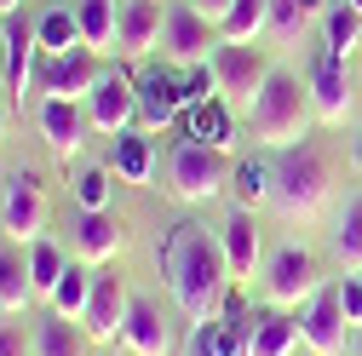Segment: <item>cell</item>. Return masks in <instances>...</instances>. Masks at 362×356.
<instances>
[{
    "instance_id": "obj_1",
    "label": "cell",
    "mask_w": 362,
    "mask_h": 356,
    "mask_svg": "<svg viewBox=\"0 0 362 356\" xmlns=\"http://www.w3.org/2000/svg\"><path fill=\"white\" fill-rule=\"evenodd\" d=\"M167 276H173V299L178 310L202 328L224 316V293H230V259H224V242L196 230V225H178L167 242Z\"/></svg>"
},
{
    "instance_id": "obj_2",
    "label": "cell",
    "mask_w": 362,
    "mask_h": 356,
    "mask_svg": "<svg viewBox=\"0 0 362 356\" xmlns=\"http://www.w3.org/2000/svg\"><path fill=\"white\" fill-rule=\"evenodd\" d=\"M310 86H299V75L288 69H270L264 93L253 104V138L270 144V150H293L305 132H310Z\"/></svg>"
},
{
    "instance_id": "obj_3",
    "label": "cell",
    "mask_w": 362,
    "mask_h": 356,
    "mask_svg": "<svg viewBox=\"0 0 362 356\" xmlns=\"http://www.w3.org/2000/svg\"><path fill=\"white\" fill-rule=\"evenodd\" d=\"M270 201H276L282 218H316L322 213V201H328V161H322V150H310V144L282 150Z\"/></svg>"
},
{
    "instance_id": "obj_4",
    "label": "cell",
    "mask_w": 362,
    "mask_h": 356,
    "mask_svg": "<svg viewBox=\"0 0 362 356\" xmlns=\"http://www.w3.org/2000/svg\"><path fill=\"white\" fill-rule=\"evenodd\" d=\"M230 161H224V150H213V144H196V138H185L173 150V161H167V184H173V196L178 201H213V196H224L230 190Z\"/></svg>"
},
{
    "instance_id": "obj_5",
    "label": "cell",
    "mask_w": 362,
    "mask_h": 356,
    "mask_svg": "<svg viewBox=\"0 0 362 356\" xmlns=\"http://www.w3.org/2000/svg\"><path fill=\"white\" fill-rule=\"evenodd\" d=\"M98 81H104L98 52H86V47L58 52V58L40 52V64H35V98H75V104H86Z\"/></svg>"
},
{
    "instance_id": "obj_6",
    "label": "cell",
    "mask_w": 362,
    "mask_h": 356,
    "mask_svg": "<svg viewBox=\"0 0 362 356\" xmlns=\"http://www.w3.org/2000/svg\"><path fill=\"white\" fill-rule=\"evenodd\" d=\"M270 69H276V64H270L259 47H218V52H213L218 98L230 104V109H247V115H253V104H259V93H264Z\"/></svg>"
},
{
    "instance_id": "obj_7",
    "label": "cell",
    "mask_w": 362,
    "mask_h": 356,
    "mask_svg": "<svg viewBox=\"0 0 362 356\" xmlns=\"http://www.w3.org/2000/svg\"><path fill=\"white\" fill-rule=\"evenodd\" d=\"M213 52H218L213 18H202L190 0H185V6H173L167 12V29H161V58L173 69H196V64H213Z\"/></svg>"
},
{
    "instance_id": "obj_8",
    "label": "cell",
    "mask_w": 362,
    "mask_h": 356,
    "mask_svg": "<svg viewBox=\"0 0 362 356\" xmlns=\"http://www.w3.org/2000/svg\"><path fill=\"white\" fill-rule=\"evenodd\" d=\"M0 230H6L18 247L47 236V190H40V178L29 167H18L6 178V196H0Z\"/></svg>"
},
{
    "instance_id": "obj_9",
    "label": "cell",
    "mask_w": 362,
    "mask_h": 356,
    "mask_svg": "<svg viewBox=\"0 0 362 356\" xmlns=\"http://www.w3.org/2000/svg\"><path fill=\"white\" fill-rule=\"evenodd\" d=\"M264 293L276 310H305L316 293H322V264H316L305 247H282L264 271Z\"/></svg>"
},
{
    "instance_id": "obj_10",
    "label": "cell",
    "mask_w": 362,
    "mask_h": 356,
    "mask_svg": "<svg viewBox=\"0 0 362 356\" xmlns=\"http://www.w3.org/2000/svg\"><path fill=\"white\" fill-rule=\"evenodd\" d=\"M86 121H93V132H104V138H121L127 126H139V75L104 69V81L93 86V98H86Z\"/></svg>"
},
{
    "instance_id": "obj_11",
    "label": "cell",
    "mask_w": 362,
    "mask_h": 356,
    "mask_svg": "<svg viewBox=\"0 0 362 356\" xmlns=\"http://www.w3.org/2000/svg\"><path fill=\"white\" fill-rule=\"evenodd\" d=\"M310 109H316V121H328V126H345V115H351V69H345V52H334V47H322L316 52V64H310Z\"/></svg>"
},
{
    "instance_id": "obj_12",
    "label": "cell",
    "mask_w": 362,
    "mask_h": 356,
    "mask_svg": "<svg viewBox=\"0 0 362 356\" xmlns=\"http://www.w3.org/2000/svg\"><path fill=\"white\" fill-rule=\"evenodd\" d=\"M299 333L310 345V356H351V322H345V310H339V293L322 287L305 310H299Z\"/></svg>"
},
{
    "instance_id": "obj_13",
    "label": "cell",
    "mask_w": 362,
    "mask_h": 356,
    "mask_svg": "<svg viewBox=\"0 0 362 356\" xmlns=\"http://www.w3.org/2000/svg\"><path fill=\"white\" fill-rule=\"evenodd\" d=\"M127 310H132V293L121 276H98L93 282V304H86V339L93 345H115L127 333Z\"/></svg>"
},
{
    "instance_id": "obj_14",
    "label": "cell",
    "mask_w": 362,
    "mask_h": 356,
    "mask_svg": "<svg viewBox=\"0 0 362 356\" xmlns=\"http://www.w3.org/2000/svg\"><path fill=\"white\" fill-rule=\"evenodd\" d=\"M35 64H40V29L12 12V35H6V93H12L18 109L35 98Z\"/></svg>"
},
{
    "instance_id": "obj_15",
    "label": "cell",
    "mask_w": 362,
    "mask_h": 356,
    "mask_svg": "<svg viewBox=\"0 0 362 356\" xmlns=\"http://www.w3.org/2000/svg\"><path fill=\"white\" fill-rule=\"evenodd\" d=\"M35 121H40V138L52 144V155H64V161L86 144V132H93V121H86V104H75V98H40Z\"/></svg>"
},
{
    "instance_id": "obj_16",
    "label": "cell",
    "mask_w": 362,
    "mask_h": 356,
    "mask_svg": "<svg viewBox=\"0 0 362 356\" xmlns=\"http://www.w3.org/2000/svg\"><path fill=\"white\" fill-rule=\"evenodd\" d=\"M121 247H127V225L115 213H81L75 218V259L81 264H115L121 259Z\"/></svg>"
},
{
    "instance_id": "obj_17",
    "label": "cell",
    "mask_w": 362,
    "mask_h": 356,
    "mask_svg": "<svg viewBox=\"0 0 362 356\" xmlns=\"http://www.w3.org/2000/svg\"><path fill=\"white\" fill-rule=\"evenodd\" d=\"M161 29H167L161 0H127V6H121V35H115V52H121V58H150V52L161 47Z\"/></svg>"
},
{
    "instance_id": "obj_18",
    "label": "cell",
    "mask_w": 362,
    "mask_h": 356,
    "mask_svg": "<svg viewBox=\"0 0 362 356\" xmlns=\"http://www.w3.org/2000/svg\"><path fill=\"white\" fill-rule=\"evenodd\" d=\"M185 115V93H178V75L167 69H144L139 75V126L144 132H161Z\"/></svg>"
},
{
    "instance_id": "obj_19",
    "label": "cell",
    "mask_w": 362,
    "mask_h": 356,
    "mask_svg": "<svg viewBox=\"0 0 362 356\" xmlns=\"http://www.w3.org/2000/svg\"><path fill=\"white\" fill-rule=\"evenodd\" d=\"M253 322L259 316H242V310L224 304L218 322H202L196 328V356H247L253 350Z\"/></svg>"
},
{
    "instance_id": "obj_20",
    "label": "cell",
    "mask_w": 362,
    "mask_h": 356,
    "mask_svg": "<svg viewBox=\"0 0 362 356\" xmlns=\"http://www.w3.org/2000/svg\"><path fill=\"white\" fill-rule=\"evenodd\" d=\"M121 345H127V356H173V328L161 322V310L150 299H132Z\"/></svg>"
},
{
    "instance_id": "obj_21",
    "label": "cell",
    "mask_w": 362,
    "mask_h": 356,
    "mask_svg": "<svg viewBox=\"0 0 362 356\" xmlns=\"http://www.w3.org/2000/svg\"><path fill=\"white\" fill-rule=\"evenodd\" d=\"M218 242H224V259H230V282H253L264 247H259V230H253V213L247 207L230 213V225L218 230Z\"/></svg>"
},
{
    "instance_id": "obj_22",
    "label": "cell",
    "mask_w": 362,
    "mask_h": 356,
    "mask_svg": "<svg viewBox=\"0 0 362 356\" xmlns=\"http://www.w3.org/2000/svg\"><path fill=\"white\" fill-rule=\"evenodd\" d=\"M110 172L121 178V184H150V178H156V150H150V132L144 126H127L121 138H115Z\"/></svg>"
},
{
    "instance_id": "obj_23",
    "label": "cell",
    "mask_w": 362,
    "mask_h": 356,
    "mask_svg": "<svg viewBox=\"0 0 362 356\" xmlns=\"http://www.w3.org/2000/svg\"><path fill=\"white\" fill-rule=\"evenodd\" d=\"M29 299H35L29 253L12 242V247H0V316H18V310H29Z\"/></svg>"
},
{
    "instance_id": "obj_24",
    "label": "cell",
    "mask_w": 362,
    "mask_h": 356,
    "mask_svg": "<svg viewBox=\"0 0 362 356\" xmlns=\"http://www.w3.org/2000/svg\"><path fill=\"white\" fill-rule=\"evenodd\" d=\"M213 29H218V47H253L259 35H270V0H236Z\"/></svg>"
},
{
    "instance_id": "obj_25",
    "label": "cell",
    "mask_w": 362,
    "mask_h": 356,
    "mask_svg": "<svg viewBox=\"0 0 362 356\" xmlns=\"http://www.w3.org/2000/svg\"><path fill=\"white\" fill-rule=\"evenodd\" d=\"M299 316H288V310H264V316L253 322V350L247 356H293L299 350Z\"/></svg>"
},
{
    "instance_id": "obj_26",
    "label": "cell",
    "mask_w": 362,
    "mask_h": 356,
    "mask_svg": "<svg viewBox=\"0 0 362 356\" xmlns=\"http://www.w3.org/2000/svg\"><path fill=\"white\" fill-rule=\"evenodd\" d=\"M75 18H81V35H86V52H115V35H121L115 0H81Z\"/></svg>"
},
{
    "instance_id": "obj_27",
    "label": "cell",
    "mask_w": 362,
    "mask_h": 356,
    "mask_svg": "<svg viewBox=\"0 0 362 356\" xmlns=\"http://www.w3.org/2000/svg\"><path fill=\"white\" fill-rule=\"evenodd\" d=\"M23 253H29V276H35V299H52V293H58V282H64V271H69L75 259H69V253H64V247H58L52 236H40V242H29Z\"/></svg>"
},
{
    "instance_id": "obj_28",
    "label": "cell",
    "mask_w": 362,
    "mask_h": 356,
    "mask_svg": "<svg viewBox=\"0 0 362 356\" xmlns=\"http://www.w3.org/2000/svg\"><path fill=\"white\" fill-rule=\"evenodd\" d=\"M93 282H98V271L93 264H69L64 271V282H58V293H52V316H69V322H86V304H93Z\"/></svg>"
},
{
    "instance_id": "obj_29",
    "label": "cell",
    "mask_w": 362,
    "mask_h": 356,
    "mask_svg": "<svg viewBox=\"0 0 362 356\" xmlns=\"http://www.w3.org/2000/svg\"><path fill=\"white\" fill-rule=\"evenodd\" d=\"M185 115H190V138H196V144H213V150H230V138H236V121H230V104H224V98L190 104Z\"/></svg>"
},
{
    "instance_id": "obj_30",
    "label": "cell",
    "mask_w": 362,
    "mask_h": 356,
    "mask_svg": "<svg viewBox=\"0 0 362 356\" xmlns=\"http://www.w3.org/2000/svg\"><path fill=\"white\" fill-rule=\"evenodd\" d=\"M328 12V0H270V40H282V47H293V40Z\"/></svg>"
},
{
    "instance_id": "obj_31",
    "label": "cell",
    "mask_w": 362,
    "mask_h": 356,
    "mask_svg": "<svg viewBox=\"0 0 362 356\" xmlns=\"http://www.w3.org/2000/svg\"><path fill=\"white\" fill-rule=\"evenodd\" d=\"M35 29H40V52H75V47H86V35H81V18L69 12V6H52V12H40L35 18Z\"/></svg>"
},
{
    "instance_id": "obj_32",
    "label": "cell",
    "mask_w": 362,
    "mask_h": 356,
    "mask_svg": "<svg viewBox=\"0 0 362 356\" xmlns=\"http://www.w3.org/2000/svg\"><path fill=\"white\" fill-rule=\"evenodd\" d=\"M334 259L345 264L351 276H362V196H351V201H345V213H339V230H334Z\"/></svg>"
},
{
    "instance_id": "obj_33",
    "label": "cell",
    "mask_w": 362,
    "mask_h": 356,
    "mask_svg": "<svg viewBox=\"0 0 362 356\" xmlns=\"http://www.w3.org/2000/svg\"><path fill=\"white\" fill-rule=\"evenodd\" d=\"M35 356H86V333L69 316H52L35 328Z\"/></svg>"
},
{
    "instance_id": "obj_34",
    "label": "cell",
    "mask_w": 362,
    "mask_h": 356,
    "mask_svg": "<svg viewBox=\"0 0 362 356\" xmlns=\"http://www.w3.org/2000/svg\"><path fill=\"white\" fill-rule=\"evenodd\" d=\"M322 29H328V47H334V52H356V47H362V12L351 6V0H328Z\"/></svg>"
},
{
    "instance_id": "obj_35",
    "label": "cell",
    "mask_w": 362,
    "mask_h": 356,
    "mask_svg": "<svg viewBox=\"0 0 362 356\" xmlns=\"http://www.w3.org/2000/svg\"><path fill=\"white\" fill-rule=\"evenodd\" d=\"M270 184H276V167H264V161H242L236 172H230V190H236V201L253 213L259 201H270Z\"/></svg>"
},
{
    "instance_id": "obj_36",
    "label": "cell",
    "mask_w": 362,
    "mask_h": 356,
    "mask_svg": "<svg viewBox=\"0 0 362 356\" xmlns=\"http://www.w3.org/2000/svg\"><path fill=\"white\" fill-rule=\"evenodd\" d=\"M110 167H86L81 178H75V201H81V213H110Z\"/></svg>"
},
{
    "instance_id": "obj_37",
    "label": "cell",
    "mask_w": 362,
    "mask_h": 356,
    "mask_svg": "<svg viewBox=\"0 0 362 356\" xmlns=\"http://www.w3.org/2000/svg\"><path fill=\"white\" fill-rule=\"evenodd\" d=\"M334 293H339V310H345V322H351V328H362V276H351V271H345Z\"/></svg>"
},
{
    "instance_id": "obj_38",
    "label": "cell",
    "mask_w": 362,
    "mask_h": 356,
    "mask_svg": "<svg viewBox=\"0 0 362 356\" xmlns=\"http://www.w3.org/2000/svg\"><path fill=\"white\" fill-rule=\"evenodd\" d=\"M0 356H35V339L23 322H0Z\"/></svg>"
},
{
    "instance_id": "obj_39",
    "label": "cell",
    "mask_w": 362,
    "mask_h": 356,
    "mask_svg": "<svg viewBox=\"0 0 362 356\" xmlns=\"http://www.w3.org/2000/svg\"><path fill=\"white\" fill-rule=\"evenodd\" d=\"M190 6H196L202 18H213V23H218L224 12H230V6H236V0H190Z\"/></svg>"
},
{
    "instance_id": "obj_40",
    "label": "cell",
    "mask_w": 362,
    "mask_h": 356,
    "mask_svg": "<svg viewBox=\"0 0 362 356\" xmlns=\"http://www.w3.org/2000/svg\"><path fill=\"white\" fill-rule=\"evenodd\" d=\"M6 35H12V12H0V52H6Z\"/></svg>"
},
{
    "instance_id": "obj_41",
    "label": "cell",
    "mask_w": 362,
    "mask_h": 356,
    "mask_svg": "<svg viewBox=\"0 0 362 356\" xmlns=\"http://www.w3.org/2000/svg\"><path fill=\"white\" fill-rule=\"evenodd\" d=\"M351 356H362V328H356V333H351Z\"/></svg>"
},
{
    "instance_id": "obj_42",
    "label": "cell",
    "mask_w": 362,
    "mask_h": 356,
    "mask_svg": "<svg viewBox=\"0 0 362 356\" xmlns=\"http://www.w3.org/2000/svg\"><path fill=\"white\" fill-rule=\"evenodd\" d=\"M351 161H356V178H362V138H356V155H351Z\"/></svg>"
},
{
    "instance_id": "obj_43",
    "label": "cell",
    "mask_w": 362,
    "mask_h": 356,
    "mask_svg": "<svg viewBox=\"0 0 362 356\" xmlns=\"http://www.w3.org/2000/svg\"><path fill=\"white\" fill-rule=\"evenodd\" d=\"M18 6H23V0H0V12H18Z\"/></svg>"
},
{
    "instance_id": "obj_44",
    "label": "cell",
    "mask_w": 362,
    "mask_h": 356,
    "mask_svg": "<svg viewBox=\"0 0 362 356\" xmlns=\"http://www.w3.org/2000/svg\"><path fill=\"white\" fill-rule=\"evenodd\" d=\"M351 6H356V12H362V0H351Z\"/></svg>"
}]
</instances>
